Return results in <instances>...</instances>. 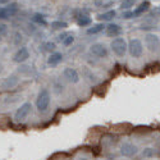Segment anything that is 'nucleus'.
I'll use <instances>...</instances> for the list:
<instances>
[{"instance_id": "obj_1", "label": "nucleus", "mask_w": 160, "mask_h": 160, "mask_svg": "<svg viewBox=\"0 0 160 160\" xmlns=\"http://www.w3.org/2000/svg\"><path fill=\"white\" fill-rule=\"evenodd\" d=\"M50 105V94L48 90H41L36 100V106L40 112H45Z\"/></svg>"}, {"instance_id": "obj_2", "label": "nucleus", "mask_w": 160, "mask_h": 160, "mask_svg": "<svg viewBox=\"0 0 160 160\" xmlns=\"http://www.w3.org/2000/svg\"><path fill=\"white\" fill-rule=\"evenodd\" d=\"M110 46H112V50L115 52L117 55H119V57H123L126 54L127 49H128V45L126 42V40L122 38V37L114 38L112 41V44H110Z\"/></svg>"}, {"instance_id": "obj_3", "label": "nucleus", "mask_w": 160, "mask_h": 160, "mask_svg": "<svg viewBox=\"0 0 160 160\" xmlns=\"http://www.w3.org/2000/svg\"><path fill=\"white\" fill-rule=\"evenodd\" d=\"M128 50H129V54L133 57V58H140L142 55V42L140 41L138 38H133L129 41V45H128Z\"/></svg>"}, {"instance_id": "obj_4", "label": "nucleus", "mask_w": 160, "mask_h": 160, "mask_svg": "<svg viewBox=\"0 0 160 160\" xmlns=\"http://www.w3.org/2000/svg\"><path fill=\"white\" fill-rule=\"evenodd\" d=\"M31 109H32V105H31L30 102H24L23 105H21L19 108L17 109L16 115H14L16 121H17V122H22V121H24V119L27 118V115L30 114Z\"/></svg>"}, {"instance_id": "obj_5", "label": "nucleus", "mask_w": 160, "mask_h": 160, "mask_svg": "<svg viewBox=\"0 0 160 160\" xmlns=\"http://www.w3.org/2000/svg\"><path fill=\"white\" fill-rule=\"evenodd\" d=\"M18 12V5L16 3H12L7 7H0V19H7L12 16H14Z\"/></svg>"}, {"instance_id": "obj_6", "label": "nucleus", "mask_w": 160, "mask_h": 160, "mask_svg": "<svg viewBox=\"0 0 160 160\" xmlns=\"http://www.w3.org/2000/svg\"><path fill=\"white\" fill-rule=\"evenodd\" d=\"M145 44H146V46H148V49L150 51H156L159 49V45H160V40H159L158 35L148 33L145 37Z\"/></svg>"}, {"instance_id": "obj_7", "label": "nucleus", "mask_w": 160, "mask_h": 160, "mask_svg": "<svg viewBox=\"0 0 160 160\" xmlns=\"http://www.w3.org/2000/svg\"><path fill=\"white\" fill-rule=\"evenodd\" d=\"M90 51L98 58H105L108 55V49L105 48L104 44H94L90 48Z\"/></svg>"}, {"instance_id": "obj_8", "label": "nucleus", "mask_w": 160, "mask_h": 160, "mask_svg": "<svg viewBox=\"0 0 160 160\" xmlns=\"http://www.w3.org/2000/svg\"><path fill=\"white\" fill-rule=\"evenodd\" d=\"M30 58V51H28V49L27 48H21L16 54H14V57H13V60L14 62H17V63H23V62H26Z\"/></svg>"}, {"instance_id": "obj_9", "label": "nucleus", "mask_w": 160, "mask_h": 160, "mask_svg": "<svg viewBox=\"0 0 160 160\" xmlns=\"http://www.w3.org/2000/svg\"><path fill=\"white\" fill-rule=\"evenodd\" d=\"M63 74H64V77L68 79L69 82H72V83H77V82L79 81V74H78V72H77L76 69H73V68H69V67L64 69Z\"/></svg>"}, {"instance_id": "obj_10", "label": "nucleus", "mask_w": 160, "mask_h": 160, "mask_svg": "<svg viewBox=\"0 0 160 160\" xmlns=\"http://www.w3.org/2000/svg\"><path fill=\"white\" fill-rule=\"evenodd\" d=\"M121 154L123 156H133L137 154V148L132 143H123L121 146Z\"/></svg>"}, {"instance_id": "obj_11", "label": "nucleus", "mask_w": 160, "mask_h": 160, "mask_svg": "<svg viewBox=\"0 0 160 160\" xmlns=\"http://www.w3.org/2000/svg\"><path fill=\"white\" fill-rule=\"evenodd\" d=\"M17 83H18V77L17 76H9L0 83V86H2V88H4V90H9V88H13L14 86H17Z\"/></svg>"}, {"instance_id": "obj_12", "label": "nucleus", "mask_w": 160, "mask_h": 160, "mask_svg": "<svg viewBox=\"0 0 160 160\" xmlns=\"http://www.w3.org/2000/svg\"><path fill=\"white\" fill-rule=\"evenodd\" d=\"M149 7H150V2H148V0H146V2H143V3H141L136 9H135V12H132V16L133 17H137V16H141L143 12H146L149 9Z\"/></svg>"}, {"instance_id": "obj_13", "label": "nucleus", "mask_w": 160, "mask_h": 160, "mask_svg": "<svg viewBox=\"0 0 160 160\" xmlns=\"http://www.w3.org/2000/svg\"><path fill=\"white\" fill-rule=\"evenodd\" d=\"M106 28V35L108 36H113V37H115V36H118L119 33H121V27H119L118 24H114V23H112V24H109L108 27H105Z\"/></svg>"}, {"instance_id": "obj_14", "label": "nucleus", "mask_w": 160, "mask_h": 160, "mask_svg": "<svg viewBox=\"0 0 160 160\" xmlns=\"http://www.w3.org/2000/svg\"><path fill=\"white\" fill-rule=\"evenodd\" d=\"M62 59H63L62 52H52L50 58L48 59V63H49V65H57L62 62Z\"/></svg>"}, {"instance_id": "obj_15", "label": "nucleus", "mask_w": 160, "mask_h": 160, "mask_svg": "<svg viewBox=\"0 0 160 160\" xmlns=\"http://www.w3.org/2000/svg\"><path fill=\"white\" fill-rule=\"evenodd\" d=\"M104 28H105V26H104L102 23H98V24H94L92 27H90V28L87 30V33H88V35H95V33L101 32Z\"/></svg>"}, {"instance_id": "obj_16", "label": "nucleus", "mask_w": 160, "mask_h": 160, "mask_svg": "<svg viewBox=\"0 0 160 160\" xmlns=\"http://www.w3.org/2000/svg\"><path fill=\"white\" fill-rule=\"evenodd\" d=\"M114 17H115V10H109V12L104 13V14H100L99 19H101V21H110Z\"/></svg>"}, {"instance_id": "obj_17", "label": "nucleus", "mask_w": 160, "mask_h": 160, "mask_svg": "<svg viewBox=\"0 0 160 160\" xmlns=\"http://www.w3.org/2000/svg\"><path fill=\"white\" fill-rule=\"evenodd\" d=\"M32 21L37 24H42V26H46V21H45V17L42 14H38V13H36V14L32 17Z\"/></svg>"}, {"instance_id": "obj_18", "label": "nucleus", "mask_w": 160, "mask_h": 160, "mask_svg": "<svg viewBox=\"0 0 160 160\" xmlns=\"http://www.w3.org/2000/svg\"><path fill=\"white\" fill-rule=\"evenodd\" d=\"M51 27L54 30H63V28L68 27V24H67L65 22H62V21H54L51 23Z\"/></svg>"}, {"instance_id": "obj_19", "label": "nucleus", "mask_w": 160, "mask_h": 160, "mask_svg": "<svg viewBox=\"0 0 160 160\" xmlns=\"http://www.w3.org/2000/svg\"><path fill=\"white\" fill-rule=\"evenodd\" d=\"M137 0H123L122 4H121V8L122 9H129L131 7H133L136 4Z\"/></svg>"}, {"instance_id": "obj_20", "label": "nucleus", "mask_w": 160, "mask_h": 160, "mask_svg": "<svg viewBox=\"0 0 160 160\" xmlns=\"http://www.w3.org/2000/svg\"><path fill=\"white\" fill-rule=\"evenodd\" d=\"M77 23H78L79 26H87V24H90V23H91V19H90L88 17L82 16L81 18H79V19L77 21Z\"/></svg>"}, {"instance_id": "obj_21", "label": "nucleus", "mask_w": 160, "mask_h": 160, "mask_svg": "<svg viewBox=\"0 0 160 160\" xmlns=\"http://www.w3.org/2000/svg\"><path fill=\"white\" fill-rule=\"evenodd\" d=\"M73 41H74V37H73V36H67V37L63 40V44H64L65 46H68V45L73 44Z\"/></svg>"}, {"instance_id": "obj_22", "label": "nucleus", "mask_w": 160, "mask_h": 160, "mask_svg": "<svg viewBox=\"0 0 160 160\" xmlns=\"http://www.w3.org/2000/svg\"><path fill=\"white\" fill-rule=\"evenodd\" d=\"M7 32H8V26L4 23H0V37L4 36Z\"/></svg>"}, {"instance_id": "obj_23", "label": "nucleus", "mask_w": 160, "mask_h": 160, "mask_svg": "<svg viewBox=\"0 0 160 160\" xmlns=\"http://www.w3.org/2000/svg\"><path fill=\"white\" fill-rule=\"evenodd\" d=\"M54 49H55V44L54 42H46L45 44V50L51 51V50H54Z\"/></svg>"}, {"instance_id": "obj_24", "label": "nucleus", "mask_w": 160, "mask_h": 160, "mask_svg": "<svg viewBox=\"0 0 160 160\" xmlns=\"http://www.w3.org/2000/svg\"><path fill=\"white\" fill-rule=\"evenodd\" d=\"M143 155L145 156H151V155H154V150L152 149H146V150H143Z\"/></svg>"}, {"instance_id": "obj_25", "label": "nucleus", "mask_w": 160, "mask_h": 160, "mask_svg": "<svg viewBox=\"0 0 160 160\" xmlns=\"http://www.w3.org/2000/svg\"><path fill=\"white\" fill-rule=\"evenodd\" d=\"M94 4L96 7H101L102 5V0H94Z\"/></svg>"}, {"instance_id": "obj_26", "label": "nucleus", "mask_w": 160, "mask_h": 160, "mask_svg": "<svg viewBox=\"0 0 160 160\" xmlns=\"http://www.w3.org/2000/svg\"><path fill=\"white\" fill-rule=\"evenodd\" d=\"M123 17H124L126 19H128V18H132V17H133V16H132V12H128V13H126V14H124Z\"/></svg>"}, {"instance_id": "obj_27", "label": "nucleus", "mask_w": 160, "mask_h": 160, "mask_svg": "<svg viewBox=\"0 0 160 160\" xmlns=\"http://www.w3.org/2000/svg\"><path fill=\"white\" fill-rule=\"evenodd\" d=\"M10 0H0V5H3V4H7V3H9Z\"/></svg>"}, {"instance_id": "obj_28", "label": "nucleus", "mask_w": 160, "mask_h": 160, "mask_svg": "<svg viewBox=\"0 0 160 160\" xmlns=\"http://www.w3.org/2000/svg\"><path fill=\"white\" fill-rule=\"evenodd\" d=\"M79 160H88V159H87V158H81Z\"/></svg>"}, {"instance_id": "obj_29", "label": "nucleus", "mask_w": 160, "mask_h": 160, "mask_svg": "<svg viewBox=\"0 0 160 160\" xmlns=\"http://www.w3.org/2000/svg\"><path fill=\"white\" fill-rule=\"evenodd\" d=\"M0 38H2V37H0Z\"/></svg>"}]
</instances>
